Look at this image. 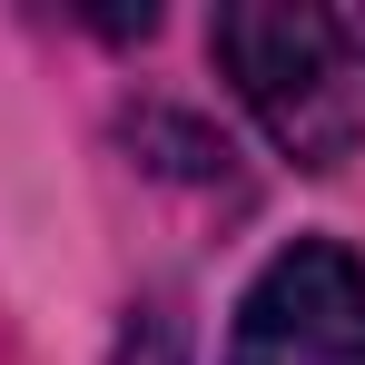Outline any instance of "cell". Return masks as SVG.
Wrapping results in <instances>:
<instances>
[{
	"instance_id": "obj_1",
	"label": "cell",
	"mask_w": 365,
	"mask_h": 365,
	"mask_svg": "<svg viewBox=\"0 0 365 365\" xmlns=\"http://www.w3.org/2000/svg\"><path fill=\"white\" fill-rule=\"evenodd\" d=\"M207 50L297 168L336 178L365 148V10H257V0H237L207 20Z\"/></svg>"
},
{
	"instance_id": "obj_2",
	"label": "cell",
	"mask_w": 365,
	"mask_h": 365,
	"mask_svg": "<svg viewBox=\"0 0 365 365\" xmlns=\"http://www.w3.org/2000/svg\"><path fill=\"white\" fill-rule=\"evenodd\" d=\"M227 365H365V257L336 237H297L237 297Z\"/></svg>"
},
{
	"instance_id": "obj_3",
	"label": "cell",
	"mask_w": 365,
	"mask_h": 365,
	"mask_svg": "<svg viewBox=\"0 0 365 365\" xmlns=\"http://www.w3.org/2000/svg\"><path fill=\"white\" fill-rule=\"evenodd\" d=\"M109 365H187V326L168 316V306H138L128 316V336H119V356Z\"/></svg>"
}]
</instances>
